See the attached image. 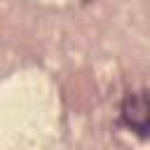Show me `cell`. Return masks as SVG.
<instances>
[{
	"instance_id": "cell-1",
	"label": "cell",
	"mask_w": 150,
	"mask_h": 150,
	"mask_svg": "<svg viewBox=\"0 0 150 150\" xmlns=\"http://www.w3.org/2000/svg\"><path fill=\"white\" fill-rule=\"evenodd\" d=\"M120 122L141 141H150V89L124 94L120 103Z\"/></svg>"
}]
</instances>
